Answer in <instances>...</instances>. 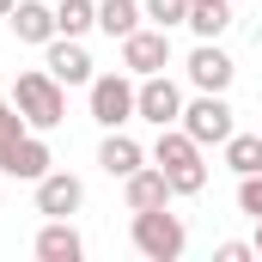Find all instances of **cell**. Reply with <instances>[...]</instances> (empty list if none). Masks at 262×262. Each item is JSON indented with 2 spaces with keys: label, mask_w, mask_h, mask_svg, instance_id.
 Returning a JSON list of instances; mask_svg holds the SVG:
<instances>
[{
  "label": "cell",
  "mask_w": 262,
  "mask_h": 262,
  "mask_svg": "<svg viewBox=\"0 0 262 262\" xmlns=\"http://www.w3.org/2000/svg\"><path fill=\"white\" fill-rule=\"evenodd\" d=\"M201 152H207V146H201L183 122L159 128V140H152V165L171 177V195H201V189H207V159H201Z\"/></svg>",
  "instance_id": "cell-1"
},
{
  "label": "cell",
  "mask_w": 262,
  "mask_h": 262,
  "mask_svg": "<svg viewBox=\"0 0 262 262\" xmlns=\"http://www.w3.org/2000/svg\"><path fill=\"white\" fill-rule=\"evenodd\" d=\"M6 98L18 104V116H25V122H31L37 134L61 128V116H67V85L55 79V73H49V67H31V73H18Z\"/></svg>",
  "instance_id": "cell-2"
},
{
  "label": "cell",
  "mask_w": 262,
  "mask_h": 262,
  "mask_svg": "<svg viewBox=\"0 0 262 262\" xmlns=\"http://www.w3.org/2000/svg\"><path fill=\"white\" fill-rule=\"evenodd\" d=\"M128 238H134V250H140L146 262H177L183 250H189V226H183L171 207H146V213H134Z\"/></svg>",
  "instance_id": "cell-3"
},
{
  "label": "cell",
  "mask_w": 262,
  "mask_h": 262,
  "mask_svg": "<svg viewBox=\"0 0 262 262\" xmlns=\"http://www.w3.org/2000/svg\"><path fill=\"white\" fill-rule=\"evenodd\" d=\"M85 98H92V122H98V128H128L134 122V98H140V79H134L128 67L98 73V79L85 85Z\"/></svg>",
  "instance_id": "cell-4"
},
{
  "label": "cell",
  "mask_w": 262,
  "mask_h": 262,
  "mask_svg": "<svg viewBox=\"0 0 262 262\" xmlns=\"http://www.w3.org/2000/svg\"><path fill=\"white\" fill-rule=\"evenodd\" d=\"M177 122L195 134L201 146H226V140H232V128H238V122H232L226 92H195V98L183 104V116H177Z\"/></svg>",
  "instance_id": "cell-5"
},
{
  "label": "cell",
  "mask_w": 262,
  "mask_h": 262,
  "mask_svg": "<svg viewBox=\"0 0 262 262\" xmlns=\"http://www.w3.org/2000/svg\"><path fill=\"white\" fill-rule=\"evenodd\" d=\"M43 171H55V152H49V140L37 128L12 134V140H0V177H18V183H37Z\"/></svg>",
  "instance_id": "cell-6"
},
{
  "label": "cell",
  "mask_w": 262,
  "mask_h": 262,
  "mask_svg": "<svg viewBox=\"0 0 262 262\" xmlns=\"http://www.w3.org/2000/svg\"><path fill=\"white\" fill-rule=\"evenodd\" d=\"M183 104H189V98H183V85H177L171 73H146V79H140V98H134V116L152 122V128H171V122L183 116Z\"/></svg>",
  "instance_id": "cell-7"
},
{
  "label": "cell",
  "mask_w": 262,
  "mask_h": 262,
  "mask_svg": "<svg viewBox=\"0 0 262 262\" xmlns=\"http://www.w3.org/2000/svg\"><path fill=\"white\" fill-rule=\"evenodd\" d=\"M122 67H128L134 79H146V73H165L171 67V31H159V25H140L122 37Z\"/></svg>",
  "instance_id": "cell-8"
},
{
  "label": "cell",
  "mask_w": 262,
  "mask_h": 262,
  "mask_svg": "<svg viewBox=\"0 0 262 262\" xmlns=\"http://www.w3.org/2000/svg\"><path fill=\"white\" fill-rule=\"evenodd\" d=\"M183 73H189L195 92H232V79H238V67H232V55L220 43H195L189 61H183Z\"/></svg>",
  "instance_id": "cell-9"
},
{
  "label": "cell",
  "mask_w": 262,
  "mask_h": 262,
  "mask_svg": "<svg viewBox=\"0 0 262 262\" xmlns=\"http://www.w3.org/2000/svg\"><path fill=\"white\" fill-rule=\"evenodd\" d=\"M79 207H85V183H79L73 171H43V177H37V213L73 220Z\"/></svg>",
  "instance_id": "cell-10"
},
{
  "label": "cell",
  "mask_w": 262,
  "mask_h": 262,
  "mask_svg": "<svg viewBox=\"0 0 262 262\" xmlns=\"http://www.w3.org/2000/svg\"><path fill=\"white\" fill-rule=\"evenodd\" d=\"M43 67H49L61 85H92V79H98V73H92V55H85L79 37H49V43H43Z\"/></svg>",
  "instance_id": "cell-11"
},
{
  "label": "cell",
  "mask_w": 262,
  "mask_h": 262,
  "mask_svg": "<svg viewBox=\"0 0 262 262\" xmlns=\"http://www.w3.org/2000/svg\"><path fill=\"white\" fill-rule=\"evenodd\" d=\"M122 201L128 213H146V207H171V177L159 165H140L134 177H122Z\"/></svg>",
  "instance_id": "cell-12"
},
{
  "label": "cell",
  "mask_w": 262,
  "mask_h": 262,
  "mask_svg": "<svg viewBox=\"0 0 262 262\" xmlns=\"http://www.w3.org/2000/svg\"><path fill=\"white\" fill-rule=\"evenodd\" d=\"M6 25H12V37L31 43V49H43L49 37H61V31H55V6H43V0H18Z\"/></svg>",
  "instance_id": "cell-13"
},
{
  "label": "cell",
  "mask_w": 262,
  "mask_h": 262,
  "mask_svg": "<svg viewBox=\"0 0 262 262\" xmlns=\"http://www.w3.org/2000/svg\"><path fill=\"white\" fill-rule=\"evenodd\" d=\"M98 165L110 171V177H134L140 165H146V146L122 128H104V146H98Z\"/></svg>",
  "instance_id": "cell-14"
},
{
  "label": "cell",
  "mask_w": 262,
  "mask_h": 262,
  "mask_svg": "<svg viewBox=\"0 0 262 262\" xmlns=\"http://www.w3.org/2000/svg\"><path fill=\"white\" fill-rule=\"evenodd\" d=\"M43 262H79L85 256V238L73 232V220H49L43 232H37V244H31Z\"/></svg>",
  "instance_id": "cell-15"
},
{
  "label": "cell",
  "mask_w": 262,
  "mask_h": 262,
  "mask_svg": "<svg viewBox=\"0 0 262 262\" xmlns=\"http://www.w3.org/2000/svg\"><path fill=\"white\" fill-rule=\"evenodd\" d=\"M146 25V12H140V0H98V31L110 37V43H122L128 31Z\"/></svg>",
  "instance_id": "cell-16"
},
{
  "label": "cell",
  "mask_w": 262,
  "mask_h": 262,
  "mask_svg": "<svg viewBox=\"0 0 262 262\" xmlns=\"http://www.w3.org/2000/svg\"><path fill=\"white\" fill-rule=\"evenodd\" d=\"M189 31H195L201 43H220L232 31V0H195L189 6Z\"/></svg>",
  "instance_id": "cell-17"
},
{
  "label": "cell",
  "mask_w": 262,
  "mask_h": 262,
  "mask_svg": "<svg viewBox=\"0 0 262 262\" xmlns=\"http://www.w3.org/2000/svg\"><path fill=\"white\" fill-rule=\"evenodd\" d=\"M220 152H226V171H232V177L262 171V134H238V128H232V140H226Z\"/></svg>",
  "instance_id": "cell-18"
},
{
  "label": "cell",
  "mask_w": 262,
  "mask_h": 262,
  "mask_svg": "<svg viewBox=\"0 0 262 262\" xmlns=\"http://www.w3.org/2000/svg\"><path fill=\"white\" fill-rule=\"evenodd\" d=\"M55 31H61V37L98 31V0H61V6H55Z\"/></svg>",
  "instance_id": "cell-19"
},
{
  "label": "cell",
  "mask_w": 262,
  "mask_h": 262,
  "mask_svg": "<svg viewBox=\"0 0 262 262\" xmlns=\"http://www.w3.org/2000/svg\"><path fill=\"white\" fill-rule=\"evenodd\" d=\"M140 12H146V25H159V31L189 25V0H140Z\"/></svg>",
  "instance_id": "cell-20"
},
{
  "label": "cell",
  "mask_w": 262,
  "mask_h": 262,
  "mask_svg": "<svg viewBox=\"0 0 262 262\" xmlns=\"http://www.w3.org/2000/svg\"><path fill=\"white\" fill-rule=\"evenodd\" d=\"M238 213H250V220H262V171H250V177H238Z\"/></svg>",
  "instance_id": "cell-21"
},
{
  "label": "cell",
  "mask_w": 262,
  "mask_h": 262,
  "mask_svg": "<svg viewBox=\"0 0 262 262\" xmlns=\"http://www.w3.org/2000/svg\"><path fill=\"white\" fill-rule=\"evenodd\" d=\"M25 128H31V122L18 116V104H12V98H0V140H12V134H25Z\"/></svg>",
  "instance_id": "cell-22"
},
{
  "label": "cell",
  "mask_w": 262,
  "mask_h": 262,
  "mask_svg": "<svg viewBox=\"0 0 262 262\" xmlns=\"http://www.w3.org/2000/svg\"><path fill=\"white\" fill-rule=\"evenodd\" d=\"M213 256H220V262H250V256H256V244H244V238H226Z\"/></svg>",
  "instance_id": "cell-23"
},
{
  "label": "cell",
  "mask_w": 262,
  "mask_h": 262,
  "mask_svg": "<svg viewBox=\"0 0 262 262\" xmlns=\"http://www.w3.org/2000/svg\"><path fill=\"white\" fill-rule=\"evenodd\" d=\"M12 6H18V0H0V18H12Z\"/></svg>",
  "instance_id": "cell-24"
},
{
  "label": "cell",
  "mask_w": 262,
  "mask_h": 262,
  "mask_svg": "<svg viewBox=\"0 0 262 262\" xmlns=\"http://www.w3.org/2000/svg\"><path fill=\"white\" fill-rule=\"evenodd\" d=\"M256 256H262V220H256Z\"/></svg>",
  "instance_id": "cell-25"
},
{
  "label": "cell",
  "mask_w": 262,
  "mask_h": 262,
  "mask_svg": "<svg viewBox=\"0 0 262 262\" xmlns=\"http://www.w3.org/2000/svg\"><path fill=\"white\" fill-rule=\"evenodd\" d=\"M189 6H195V0H189Z\"/></svg>",
  "instance_id": "cell-26"
}]
</instances>
